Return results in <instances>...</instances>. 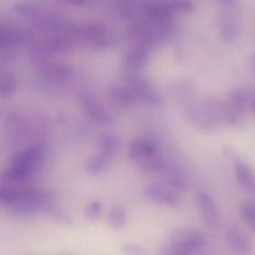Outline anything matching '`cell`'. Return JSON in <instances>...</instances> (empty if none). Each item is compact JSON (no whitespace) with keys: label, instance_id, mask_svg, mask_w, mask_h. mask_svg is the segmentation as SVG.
<instances>
[{"label":"cell","instance_id":"cell-1","mask_svg":"<svg viewBox=\"0 0 255 255\" xmlns=\"http://www.w3.org/2000/svg\"><path fill=\"white\" fill-rule=\"evenodd\" d=\"M44 159V148L40 144H31L17 152L9 168L2 174V184L12 187L30 186L35 173Z\"/></svg>","mask_w":255,"mask_h":255},{"label":"cell","instance_id":"cell-2","mask_svg":"<svg viewBox=\"0 0 255 255\" xmlns=\"http://www.w3.org/2000/svg\"><path fill=\"white\" fill-rule=\"evenodd\" d=\"M172 244L196 255L207 248V239L201 232L181 231L173 236Z\"/></svg>","mask_w":255,"mask_h":255},{"label":"cell","instance_id":"cell-3","mask_svg":"<svg viewBox=\"0 0 255 255\" xmlns=\"http://www.w3.org/2000/svg\"><path fill=\"white\" fill-rule=\"evenodd\" d=\"M196 206L198 208L199 213H201L204 223L208 227L216 228L219 224L221 217H219V212L212 197L203 191L198 192L196 194Z\"/></svg>","mask_w":255,"mask_h":255},{"label":"cell","instance_id":"cell-4","mask_svg":"<svg viewBox=\"0 0 255 255\" xmlns=\"http://www.w3.org/2000/svg\"><path fill=\"white\" fill-rule=\"evenodd\" d=\"M128 156L132 161L143 167L147 162L157 156V148L149 139H134L128 146Z\"/></svg>","mask_w":255,"mask_h":255},{"label":"cell","instance_id":"cell-5","mask_svg":"<svg viewBox=\"0 0 255 255\" xmlns=\"http://www.w3.org/2000/svg\"><path fill=\"white\" fill-rule=\"evenodd\" d=\"M29 36V32L14 26H1L0 31V46L2 50H12L22 46L25 40Z\"/></svg>","mask_w":255,"mask_h":255},{"label":"cell","instance_id":"cell-6","mask_svg":"<svg viewBox=\"0 0 255 255\" xmlns=\"http://www.w3.org/2000/svg\"><path fill=\"white\" fill-rule=\"evenodd\" d=\"M148 55V46L144 44L136 42L131 49L125 55V66L129 71H134L137 69H141L144 65Z\"/></svg>","mask_w":255,"mask_h":255},{"label":"cell","instance_id":"cell-7","mask_svg":"<svg viewBox=\"0 0 255 255\" xmlns=\"http://www.w3.org/2000/svg\"><path fill=\"white\" fill-rule=\"evenodd\" d=\"M144 196L152 202L166 206H176L178 203V198L176 194L168 188L162 186H148L144 189Z\"/></svg>","mask_w":255,"mask_h":255},{"label":"cell","instance_id":"cell-8","mask_svg":"<svg viewBox=\"0 0 255 255\" xmlns=\"http://www.w3.org/2000/svg\"><path fill=\"white\" fill-rule=\"evenodd\" d=\"M226 239L228 246L237 253H248L251 251V241L247 234L237 227H232L227 231Z\"/></svg>","mask_w":255,"mask_h":255},{"label":"cell","instance_id":"cell-9","mask_svg":"<svg viewBox=\"0 0 255 255\" xmlns=\"http://www.w3.org/2000/svg\"><path fill=\"white\" fill-rule=\"evenodd\" d=\"M237 181L243 189L255 196V172L248 164L238 161L236 164Z\"/></svg>","mask_w":255,"mask_h":255},{"label":"cell","instance_id":"cell-10","mask_svg":"<svg viewBox=\"0 0 255 255\" xmlns=\"http://www.w3.org/2000/svg\"><path fill=\"white\" fill-rule=\"evenodd\" d=\"M82 107L86 111V114L89 115L91 119H94L97 122H105L109 120V115H107L106 110L99 105V102L91 96H84L81 97Z\"/></svg>","mask_w":255,"mask_h":255},{"label":"cell","instance_id":"cell-11","mask_svg":"<svg viewBox=\"0 0 255 255\" xmlns=\"http://www.w3.org/2000/svg\"><path fill=\"white\" fill-rule=\"evenodd\" d=\"M119 147V139L112 134H105L99 141V152L107 158H111Z\"/></svg>","mask_w":255,"mask_h":255},{"label":"cell","instance_id":"cell-12","mask_svg":"<svg viewBox=\"0 0 255 255\" xmlns=\"http://www.w3.org/2000/svg\"><path fill=\"white\" fill-rule=\"evenodd\" d=\"M127 214L126 211H125L122 207H115V208L111 209L109 214V218H107V223L115 229L122 228V227L126 224Z\"/></svg>","mask_w":255,"mask_h":255},{"label":"cell","instance_id":"cell-13","mask_svg":"<svg viewBox=\"0 0 255 255\" xmlns=\"http://www.w3.org/2000/svg\"><path fill=\"white\" fill-rule=\"evenodd\" d=\"M239 212H241V216L242 218L244 219V222H246V223L255 232V202H243V203L241 204Z\"/></svg>","mask_w":255,"mask_h":255},{"label":"cell","instance_id":"cell-14","mask_svg":"<svg viewBox=\"0 0 255 255\" xmlns=\"http://www.w3.org/2000/svg\"><path fill=\"white\" fill-rule=\"evenodd\" d=\"M109 161L110 159L107 158V157H105L104 154L97 152V153L95 154V156H92L91 158L89 159V162H87V169H89V172H91V173L94 174L101 173V172H104L105 169H106Z\"/></svg>","mask_w":255,"mask_h":255},{"label":"cell","instance_id":"cell-15","mask_svg":"<svg viewBox=\"0 0 255 255\" xmlns=\"http://www.w3.org/2000/svg\"><path fill=\"white\" fill-rule=\"evenodd\" d=\"M16 89V80L11 75H2L1 77V96L6 97L11 95Z\"/></svg>","mask_w":255,"mask_h":255},{"label":"cell","instance_id":"cell-16","mask_svg":"<svg viewBox=\"0 0 255 255\" xmlns=\"http://www.w3.org/2000/svg\"><path fill=\"white\" fill-rule=\"evenodd\" d=\"M102 213V204L100 202H92L85 209V216L90 221H97Z\"/></svg>","mask_w":255,"mask_h":255},{"label":"cell","instance_id":"cell-17","mask_svg":"<svg viewBox=\"0 0 255 255\" xmlns=\"http://www.w3.org/2000/svg\"><path fill=\"white\" fill-rule=\"evenodd\" d=\"M124 251L125 253L129 255H147L146 251L142 247L137 246V244H126L124 247Z\"/></svg>","mask_w":255,"mask_h":255},{"label":"cell","instance_id":"cell-18","mask_svg":"<svg viewBox=\"0 0 255 255\" xmlns=\"http://www.w3.org/2000/svg\"><path fill=\"white\" fill-rule=\"evenodd\" d=\"M166 255H193V254H191L189 252L184 251V249L179 248V247H176V246H173V244H171V247H168V248H167Z\"/></svg>","mask_w":255,"mask_h":255},{"label":"cell","instance_id":"cell-19","mask_svg":"<svg viewBox=\"0 0 255 255\" xmlns=\"http://www.w3.org/2000/svg\"><path fill=\"white\" fill-rule=\"evenodd\" d=\"M251 110L253 111V114L255 115V92H253L252 95V100H251Z\"/></svg>","mask_w":255,"mask_h":255},{"label":"cell","instance_id":"cell-20","mask_svg":"<svg viewBox=\"0 0 255 255\" xmlns=\"http://www.w3.org/2000/svg\"><path fill=\"white\" fill-rule=\"evenodd\" d=\"M66 255H69V254H66Z\"/></svg>","mask_w":255,"mask_h":255}]
</instances>
